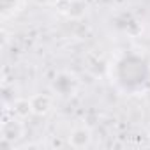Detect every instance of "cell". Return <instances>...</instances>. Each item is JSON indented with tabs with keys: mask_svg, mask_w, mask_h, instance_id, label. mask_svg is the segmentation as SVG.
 <instances>
[{
	"mask_svg": "<svg viewBox=\"0 0 150 150\" xmlns=\"http://www.w3.org/2000/svg\"><path fill=\"white\" fill-rule=\"evenodd\" d=\"M21 134H23V125H21V122L18 118L4 122V125H2V141L4 143L18 139Z\"/></svg>",
	"mask_w": 150,
	"mask_h": 150,
	"instance_id": "1",
	"label": "cell"
},
{
	"mask_svg": "<svg viewBox=\"0 0 150 150\" xmlns=\"http://www.w3.org/2000/svg\"><path fill=\"white\" fill-rule=\"evenodd\" d=\"M90 139H92V136H90V131L88 129L76 127V129L71 132V136H69V145L72 148H85V146L90 145Z\"/></svg>",
	"mask_w": 150,
	"mask_h": 150,
	"instance_id": "2",
	"label": "cell"
},
{
	"mask_svg": "<svg viewBox=\"0 0 150 150\" xmlns=\"http://www.w3.org/2000/svg\"><path fill=\"white\" fill-rule=\"evenodd\" d=\"M30 104H32V113L35 115H44L48 113L51 103H50V97L48 96H42V94H37L30 99Z\"/></svg>",
	"mask_w": 150,
	"mask_h": 150,
	"instance_id": "3",
	"label": "cell"
},
{
	"mask_svg": "<svg viewBox=\"0 0 150 150\" xmlns=\"http://www.w3.org/2000/svg\"><path fill=\"white\" fill-rule=\"evenodd\" d=\"M87 11V4L83 2V0H71L69 6H67V16L72 18V20H80Z\"/></svg>",
	"mask_w": 150,
	"mask_h": 150,
	"instance_id": "4",
	"label": "cell"
},
{
	"mask_svg": "<svg viewBox=\"0 0 150 150\" xmlns=\"http://www.w3.org/2000/svg\"><path fill=\"white\" fill-rule=\"evenodd\" d=\"M14 113H16L18 118H25L27 115H30V113H32V104H30V101H28V99H18V101L14 103Z\"/></svg>",
	"mask_w": 150,
	"mask_h": 150,
	"instance_id": "5",
	"label": "cell"
},
{
	"mask_svg": "<svg viewBox=\"0 0 150 150\" xmlns=\"http://www.w3.org/2000/svg\"><path fill=\"white\" fill-rule=\"evenodd\" d=\"M53 146H62V143H60V141H57V139H55V141H53Z\"/></svg>",
	"mask_w": 150,
	"mask_h": 150,
	"instance_id": "6",
	"label": "cell"
}]
</instances>
